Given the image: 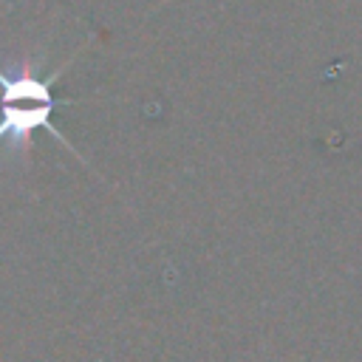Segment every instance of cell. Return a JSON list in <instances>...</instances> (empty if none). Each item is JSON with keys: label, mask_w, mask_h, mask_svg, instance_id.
<instances>
[{"label": "cell", "mask_w": 362, "mask_h": 362, "mask_svg": "<svg viewBox=\"0 0 362 362\" xmlns=\"http://www.w3.org/2000/svg\"><path fill=\"white\" fill-rule=\"evenodd\" d=\"M59 105H71L68 99H51V102H6L0 99V141L8 144V153H17L20 158L28 156V141L37 130H48L68 153H74L79 161L82 153L76 147H71V141L62 136V130L57 124H51V113Z\"/></svg>", "instance_id": "6da1fadb"}]
</instances>
